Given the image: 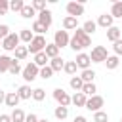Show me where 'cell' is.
<instances>
[{
    "label": "cell",
    "mask_w": 122,
    "mask_h": 122,
    "mask_svg": "<svg viewBox=\"0 0 122 122\" xmlns=\"http://www.w3.org/2000/svg\"><path fill=\"white\" fill-rule=\"evenodd\" d=\"M72 122H88V118L86 116H82V114H78V116H74V120Z\"/></svg>",
    "instance_id": "46"
},
{
    "label": "cell",
    "mask_w": 122,
    "mask_h": 122,
    "mask_svg": "<svg viewBox=\"0 0 122 122\" xmlns=\"http://www.w3.org/2000/svg\"><path fill=\"white\" fill-rule=\"evenodd\" d=\"M21 74H23V80H25V82H32V80H36V78L40 76V67H36V65L30 61L29 65L23 67V72H21Z\"/></svg>",
    "instance_id": "4"
},
{
    "label": "cell",
    "mask_w": 122,
    "mask_h": 122,
    "mask_svg": "<svg viewBox=\"0 0 122 122\" xmlns=\"http://www.w3.org/2000/svg\"><path fill=\"white\" fill-rule=\"evenodd\" d=\"M2 103H6V92L4 90H0V105Z\"/></svg>",
    "instance_id": "47"
},
{
    "label": "cell",
    "mask_w": 122,
    "mask_h": 122,
    "mask_svg": "<svg viewBox=\"0 0 122 122\" xmlns=\"http://www.w3.org/2000/svg\"><path fill=\"white\" fill-rule=\"evenodd\" d=\"M30 30H32V32H34L36 36H44V32H46L48 29H46L44 25H40L38 21H34V23H32V27H30Z\"/></svg>",
    "instance_id": "33"
},
{
    "label": "cell",
    "mask_w": 122,
    "mask_h": 122,
    "mask_svg": "<svg viewBox=\"0 0 122 122\" xmlns=\"http://www.w3.org/2000/svg\"><path fill=\"white\" fill-rule=\"evenodd\" d=\"M69 46H71V50H72V51L82 53V50H84V48L92 46V38H90V34H86V32L82 30V27H80V29H76V30H74V34L71 36Z\"/></svg>",
    "instance_id": "1"
},
{
    "label": "cell",
    "mask_w": 122,
    "mask_h": 122,
    "mask_svg": "<svg viewBox=\"0 0 122 122\" xmlns=\"http://www.w3.org/2000/svg\"><path fill=\"white\" fill-rule=\"evenodd\" d=\"M107 57H109V51L105 46H93L92 48V53H90L92 63H105Z\"/></svg>",
    "instance_id": "3"
},
{
    "label": "cell",
    "mask_w": 122,
    "mask_h": 122,
    "mask_svg": "<svg viewBox=\"0 0 122 122\" xmlns=\"http://www.w3.org/2000/svg\"><path fill=\"white\" fill-rule=\"evenodd\" d=\"M53 114H55L57 120H65V118L69 116V107H61V105H57L55 111H53Z\"/></svg>",
    "instance_id": "27"
},
{
    "label": "cell",
    "mask_w": 122,
    "mask_h": 122,
    "mask_svg": "<svg viewBox=\"0 0 122 122\" xmlns=\"http://www.w3.org/2000/svg\"><path fill=\"white\" fill-rule=\"evenodd\" d=\"M122 38V29L120 27H111V29H107V40H111L112 44L116 42V40H120Z\"/></svg>",
    "instance_id": "14"
},
{
    "label": "cell",
    "mask_w": 122,
    "mask_h": 122,
    "mask_svg": "<svg viewBox=\"0 0 122 122\" xmlns=\"http://www.w3.org/2000/svg\"><path fill=\"white\" fill-rule=\"evenodd\" d=\"M93 122H109V114L105 111H97L93 112Z\"/></svg>",
    "instance_id": "38"
},
{
    "label": "cell",
    "mask_w": 122,
    "mask_h": 122,
    "mask_svg": "<svg viewBox=\"0 0 122 122\" xmlns=\"http://www.w3.org/2000/svg\"><path fill=\"white\" fill-rule=\"evenodd\" d=\"M6 36H10V27L8 25H0V40H4Z\"/></svg>",
    "instance_id": "42"
},
{
    "label": "cell",
    "mask_w": 122,
    "mask_h": 122,
    "mask_svg": "<svg viewBox=\"0 0 122 122\" xmlns=\"http://www.w3.org/2000/svg\"><path fill=\"white\" fill-rule=\"evenodd\" d=\"M19 38H21V42H25V44H30V42H32V38H34V32H32L30 29H21V32H19Z\"/></svg>",
    "instance_id": "22"
},
{
    "label": "cell",
    "mask_w": 122,
    "mask_h": 122,
    "mask_svg": "<svg viewBox=\"0 0 122 122\" xmlns=\"http://www.w3.org/2000/svg\"><path fill=\"white\" fill-rule=\"evenodd\" d=\"M40 25H44L46 29H50L51 27V21H53V15H51V11L50 10H44V11H40L38 13V19H36Z\"/></svg>",
    "instance_id": "12"
},
{
    "label": "cell",
    "mask_w": 122,
    "mask_h": 122,
    "mask_svg": "<svg viewBox=\"0 0 122 122\" xmlns=\"http://www.w3.org/2000/svg\"><path fill=\"white\" fill-rule=\"evenodd\" d=\"M10 74H19V72H23V69H21V65H19V61L17 59H11V65H10V71H8Z\"/></svg>",
    "instance_id": "35"
},
{
    "label": "cell",
    "mask_w": 122,
    "mask_h": 122,
    "mask_svg": "<svg viewBox=\"0 0 122 122\" xmlns=\"http://www.w3.org/2000/svg\"><path fill=\"white\" fill-rule=\"evenodd\" d=\"M40 118L34 114V112H30V114H27V118H25V122H38Z\"/></svg>",
    "instance_id": "44"
},
{
    "label": "cell",
    "mask_w": 122,
    "mask_h": 122,
    "mask_svg": "<svg viewBox=\"0 0 122 122\" xmlns=\"http://www.w3.org/2000/svg\"><path fill=\"white\" fill-rule=\"evenodd\" d=\"M17 95H19V99H30V97H32V90H30V86H27V84L19 86V88H17Z\"/></svg>",
    "instance_id": "19"
},
{
    "label": "cell",
    "mask_w": 122,
    "mask_h": 122,
    "mask_svg": "<svg viewBox=\"0 0 122 122\" xmlns=\"http://www.w3.org/2000/svg\"><path fill=\"white\" fill-rule=\"evenodd\" d=\"M95 92H97V86H95L93 82H90V84H84V88H82V93H84L86 97H92V95H95Z\"/></svg>",
    "instance_id": "32"
},
{
    "label": "cell",
    "mask_w": 122,
    "mask_h": 122,
    "mask_svg": "<svg viewBox=\"0 0 122 122\" xmlns=\"http://www.w3.org/2000/svg\"><path fill=\"white\" fill-rule=\"evenodd\" d=\"M13 53H15V57H13V59H17V61H23V59L29 55V48H27V46H19V48H17Z\"/></svg>",
    "instance_id": "30"
},
{
    "label": "cell",
    "mask_w": 122,
    "mask_h": 122,
    "mask_svg": "<svg viewBox=\"0 0 122 122\" xmlns=\"http://www.w3.org/2000/svg\"><path fill=\"white\" fill-rule=\"evenodd\" d=\"M105 65H107V69H109V71H114V69L120 65V59H118L116 55H109V57H107V61H105Z\"/></svg>",
    "instance_id": "31"
},
{
    "label": "cell",
    "mask_w": 122,
    "mask_h": 122,
    "mask_svg": "<svg viewBox=\"0 0 122 122\" xmlns=\"http://www.w3.org/2000/svg\"><path fill=\"white\" fill-rule=\"evenodd\" d=\"M120 122H122V118H120Z\"/></svg>",
    "instance_id": "50"
},
{
    "label": "cell",
    "mask_w": 122,
    "mask_h": 122,
    "mask_svg": "<svg viewBox=\"0 0 122 122\" xmlns=\"http://www.w3.org/2000/svg\"><path fill=\"white\" fill-rule=\"evenodd\" d=\"M19 42H21L19 32H10V36H6V38L2 40V48H4L6 51H15V50L19 48Z\"/></svg>",
    "instance_id": "2"
},
{
    "label": "cell",
    "mask_w": 122,
    "mask_h": 122,
    "mask_svg": "<svg viewBox=\"0 0 122 122\" xmlns=\"http://www.w3.org/2000/svg\"><path fill=\"white\" fill-rule=\"evenodd\" d=\"M8 10H10V2L8 0H0V15L8 13Z\"/></svg>",
    "instance_id": "43"
},
{
    "label": "cell",
    "mask_w": 122,
    "mask_h": 122,
    "mask_svg": "<svg viewBox=\"0 0 122 122\" xmlns=\"http://www.w3.org/2000/svg\"><path fill=\"white\" fill-rule=\"evenodd\" d=\"M69 42H71V36H69L67 30H55V34H53V44H55L59 50L65 48V46H69Z\"/></svg>",
    "instance_id": "9"
},
{
    "label": "cell",
    "mask_w": 122,
    "mask_h": 122,
    "mask_svg": "<svg viewBox=\"0 0 122 122\" xmlns=\"http://www.w3.org/2000/svg\"><path fill=\"white\" fill-rule=\"evenodd\" d=\"M69 86H71L74 92H82V88H84V80H82L80 76H71Z\"/></svg>",
    "instance_id": "20"
},
{
    "label": "cell",
    "mask_w": 122,
    "mask_h": 122,
    "mask_svg": "<svg viewBox=\"0 0 122 122\" xmlns=\"http://www.w3.org/2000/svg\"><path fill=\"white\" fill-rule=\"evenodd\" d=\"M76 69H78V67H76V61H65V69H63V71H65L67 74L74 76V74H76Z\"/></svg>",
    "instance_id": "34"
},
{
    "label": "cell",
    "mask_w": 122,
    "mask_h": 122,
    "mask_svg": "<svg viewBox=\"0 0 122 122\" xmlns=\"http://www.w3.org/2000/svg\"><path fill=\"white\" fill-rule=\"evenodd\" d=\"M53 99H55L57 105H61V107H69V105H71V95H69L63 88H55V90H53Z\"/></svg>",
    "instance_id": "8"
},
{
    "label": "cell",
    "mask_w": 122,
    "mask_h": 122,
    "mask_svg": "<svg viewBox=\"0 0 122 122\" xmlns=\"http://www.w3.org/2000/svg\"><path fill=\"white\" fill-rule=\"evenodd\" d=\"M10 116H11V122H25V118H27V114H25V112H23V109H19V107H17V109H13Z\"/></svg>",
    "instance_id": "23"
},
{
    "label": "cell",
    "mask_w": 122,
    "mask_h": 122,
    "mask_svg": "<svg viewBox=\"0 0 122 122\" xmlns=\"http://www.w3.org/2000/svg\"><path fill=\"white\" fill-rule=\"evenodd\" d=\"M44 53H46V55H48L50 59H53V57H59V48H57V46H55V44L51 42V44H48V46H46Z\"/></svg>",
    "instance_id": "25"
},
{
    "label": "cell",
    "mask_w": 122,
    "mask_h": 122,
    "mask_svg": "<svg viewBox=\"0 0 122 122\" xmlns=\"http://www.w3.org/2000/svg\"><path fill=\"white\" fill-rule=\"evenodd\" d=\"M111 15L116 17V19H122V0L112 2V6H111Z\"/></svg>",
    "instance_id": "24"
},
{
    "label": "cell",
    "mask_w": 122,
    "mask_h": 122,
    "mask_svg": "<svg viewBox=\"0 0 122 122\" xmlns=\"http://www.w3.org/2000/svg\"><path fill=\"white\" fill-rule=\"evenodd\" d=\"M112 51H114V55H116V57H120V55H122V38H120V40H116V42L112 44Z\"/></svg>",
    "instance_id": "41"
},
{
    "label": "cell",
    "mask_w": 122,
    "mask_h": 122,
    "mask_svg": "<svg viewBox=\"0 0 122 122\" xmlns=\"http://www.w3.org/2000/svg\"><path fill=\"white\" fill-rule=\"evenodd\" d=\"M0 48H2V40H0Z\"/></svg>",
    "instance_id": "49"
},
{
    "label": "cell",
    "mask_w": 122,
    "mask_h": 122,
    "mask_svg": "<svg viewBox=\"0 0 122 122\" xmlns=\"http://www.w3.org/2000/svg\"><path fill=\"white\" fill-rule=\"evenodd\" d=\"M97 27H103V29H111V27H114V17L111 15V13H101L99 17H97Z\"/></svg>",
    "instance_id": "10"
},
{
    "label": "cell",
    "mask_w": 122,
    "mask_h": 122,
    "mask_svg": "<svg viewBox=\"0 0 122 122\" xmlns=\"http://www.w3.org/2000/svg\"><path fill=\"white\" fill-rule=\"evenodd\" d=\"M23 19H30V17H34L36 15V10L32 8V4H25V8L21 10V13H19Z\"/></svg>",
    "instance_id": "21"
},
{
    "label": "cell",
    "mask_w": 122,
    "mask_h": 122,
    "mask_svg": "<svg viewBox=\"0 0 122 122\" xmlns=\"http://www.w3.org/2000/svg\"><path fill=\"white\" fill-rule=\"evenodd\" d=\"M80 78L84 80V84H90V82H93V78H95V71H93V69H86V71L80 72Z\"/></svg>",
    "instance_id": "26"
},
{
    "label": "cell",
    "mask_w": 122,
    "mask_h": 122,
    "mask_svg": "<svg viewBox=\"0 0 122 122\" xmlns=\"http://www.w3.org/2000/svg\"><path fill=\"white\" fill-rule=\"evenodd\" d=\"M32 8L40 13V11H44V10H48L46 8V0H32Z\"/></svg>",
    "instance_id": "40"
},
{
    "label": "cell",
    "mask_w": 122,
    "mask_h": 122,
    "mask_svg": "<svg viewBox=\"0 0 122 122\" xmlns=\"http://www.w3.org/2000/svg\"><path fill=\"white\" fill-rule=\"evenodd\" d=\"M105 105V99L101 97V95H92V97H88V101H86V109L88 111H92V112H97V111H101V107Z\"/></svg>",
    "instance_id": "6"
},
{
    "label": "cell",
    "mask_w": 122,
    "mask_h": 122,
    "mask_svg": "<svg viewBox=\"0 0 122 122\" xmlns=\"http://www.w3.org/2000/svg\"><path fill=\"white\" fill-rule=\"evenodd\" d=\"M32 99H34V101H44V99H46V92H44L42 88H34V90H32Z\"/></svg>",
    "instance_id": "37"
},
{
    "label": "cell",
    "mask_w": 122,
    "mask_h": 122,
    "mask_svg": "<svg viewBox=\"0 0 122 122\" xmlns=\"http://www.w3.org/2000/svg\"><path fill=\"white\" fill-rule=\"evenodd\" d=\"M32 63H34L36 67H40V69H42V67L50 65V57H48L44 51H40V53H36V55H34V61H32Z\"/></svg>",
    "instance_id": "17"
},
{
    "label": "cell",
    "mask_w": 122,
    "mask_h": 122,
    "mask_svg": "<svg viewBox=\"0 0 122 122\" xmlns=\"http://www.w3.org/2000/svg\"><path fill=\"white\" fill-rule=\"evenodd\" d=\"M51 76H53V71H51V67H50V65H46V67H42V69H40V78L48 80V78H51Z\"/></svg>",
    "instance_id": "39"
},
{
    "label": "cell",
    "mask_w": 122,
    "mask_h": 122,
    "mask_svg": "<svg viewBox=\"0 0 122 122\" xmlns=\"http://www.w3.org/2000/svg\"><path fill=\"white\" fill-rule=\"evenodd\" d=\"M23 8H25V2H23V0H11V2H10V10H11V11H19V13H21Z\"/></svg>",
    "instance_id": "36"
},
{
    "label": "cell",
    "mask_w": 122,
    "mask_h": 122,
    "mask_svg": "<svg viewBox=\"0 0 122 122\" xmlns=\"http://www.w3.org/2000/svg\"><path fill=\"white\" fill-rule=\"evenodd\" d=\"M86 101H88V97H86L82 92H76V93L71 97V103H72L74 107H84V109H86Z\"/></svg>",
    "instance_id": "15"
},
{
    "label": "cell",
    "mask_w": 122,
    "mask_h": 122,
    "mask_svg": "<svg viewBox=\"0 0 122 122\" xmlns=\"http://www.w3.org/2000/svg\"><path fill=\"white\" fill-rule=\"evenodd\" d=\"M19 95H17V92H8L6 93V105L8 107H13V109H17V105H19Z\"/></svg>",
    "instance_id": "16"
},
{
    "label": "cell",
    "mask_w": 122,
    "mask_h": 122,
    "mask_svg": "<svg viewBox=\"0 0 122 122\" xmlns=\"http://www.w3.org/2000/svg\"><path fill=\"white\" fill-rule=\"evenodd\" d=\"M11 65V57L10 55H0V72H8Z\"/></svg>",
    "instance_id": "29"
},
{
    "label": "cell",
    "mask_w": 122,
    "mask_h": 122,
    "mask_svg": "<svg viewBox=\"0 0 122 122\" xmlns=\"http://www.w3.org/2000/svg\"><path fill=\"white\" fill-rule=\"evenodd\" d=\"M0 122H11V116L10 114H0Z\"/></svg>",
    "instance_id": "45"
},
{
    "label": "cell",
    "mask_w": 122,
    "mask_h": 122,
    "mask_svg": "<svg viewBox=\"0 0 122 122\" xmlns=\"http://www.w3.org/2000/svg\"><path fill=\"white\" fill-rule=\"evenodd\" d=\"M65 10H67V15L78 19L80 15H84V2H69Z\"/></svg>",
    "instance_id": "7"
},
{
    "label": "cell",
    "mask_w": 122,
    "mask_h": 122,
    "mask_svg": "<svg viewBox=\"0 0 122 122\" xmlns=\"http://www.w3.org/2000/svg\"><path fill=\"white\" fill-rule=\"evenodd\" d=\"M82 30H84L86 34H93V32L97 30V23H95V21H92V19H88V21L82 25Z\"/></svg>",
    "instance_id": "28"
},
{
    "label": "cell",
    "mask_w": 122,
    "mask_h": 122,
    "mask_svg": "<svg viewBox=\"0 0 122 122\" xmlns=\"http://www.w3.org/2000/svg\"><path fill=\"white\" fill-rule=\"evenodd\" d=\"M78 29V19L76 17H71V15H67V17H63V30H76Z\"/></svg>",
    "instance_id": "13"
},
{
    "label": "cell",
    "mask_w": 122,
    "mask_h": 122,
    "mask_svg": "<svg viewBox=\"0 0 122 122\" xmlns=\"http://www.w3.org/2000/svg\"><path fill=\"white\" fill-rule=\"evenodd\" d=\"M74 61H76V67H78V69H82V71H86V69H90V65H92V59H90V53H84V51H82V53H78Z\"/></svg>",
    "instance_id": "11"
},
{
    "label": "cell",
    "mask_w": 122,
    "mask_h": 122,
    "mask_svg": "<svg viewBox=\"0 0 122 122\" xmlns=\"http://www.w3.org/2000/svg\"><path fill=\"white\" fill-rule=\"evenodd\" d=\"M38 122H50V120H48V118H40Z\"/></svg>",
    "instance_id": "48"
},
{
    "label": "cell",
    "mask_w": 122,
    "mask_h": 122,
    "mask_svg": "<svg viewBox=\"0 0 122 122\" xmlns=\"http://www.w3.org/2000/svg\"><path fill=\"white\" fill-rule=\"evenodd\" d=\"M46 46H48V42H46V38L44 36H36L34 34V38H32V42L27 46L29 48V51L32 53V55H36V53H40V51H44L46 50Z\"/></svg>",
    "instance_id": "5"
},
{
    "label": "cell",
    "mask_w": 122,
    "mask_h": 122,
    "mask_svg": "<svg viewBox=\"0 0 122 122\" xmlns=\"http://www.w3.org/2000/svg\"><path fill=\"white\" fill-rule=\"evenodd\" d=\"M50 67H51L53 72H61V71L65 69V59H61V57H53V59H50Z\"/></svg>",
    "instance_id": "18"
}]
</instances>
